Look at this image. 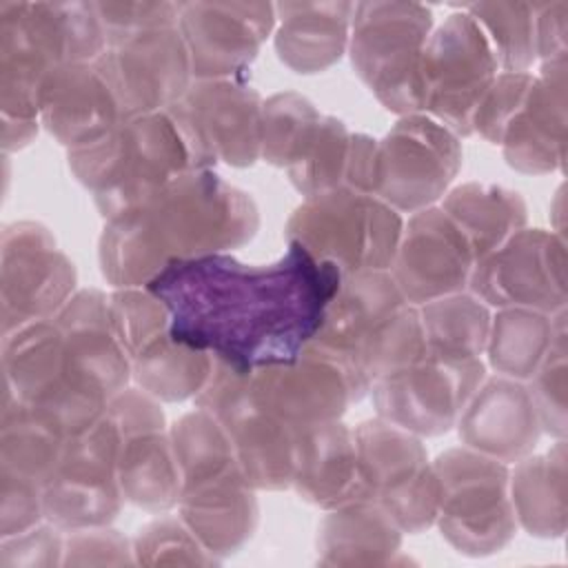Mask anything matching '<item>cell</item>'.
Returning a JSON list of instances; mask_svg holds the SVG:
<instances>
[{"label":"cell","mask_w":568,"mask_h":568,"mask_svg":"<svg viewBox=\"0 0 568 568\" xmlns=\"http://www.w3.org/2000/svg\"><path fill=\"white\" fill-rule=\"evenodd\" d=\"M535 31H537V58L541 62L566 60V33H568V2H535Z\"/></svg>","instance_id":"obj_50"},{"label":"cell","mask_w":568,"mask_h":568,"mask_svg":"<svg viewBox=\"0 0 568 568\" xmlns=\"http://www.w3.org/2000/svg\"><path fill=\"white\" fill-rule=\"evenodd\" d=\"M346 189L375 195L377 186V140L366 133H351L348 160L344 171Z\"/></svg>","instance_id":"obj_51"},{"label":"cell","mask_w":568,"mask_h":568,"mask_svg":"<svg viewBox=\"0 0 568 568\" xmlns=\"http://www.w3.org/2000/svg\"><path fill=\"white\" fill-rule=\"evenodd\" d=\"M322 113L302 93L284 91L262 102L260 160L288 169Z\"/></svg>","instance_id":"obj_41"},{"label":"cell","mask_w":568,"mask_h":568,"mask_svg":"<svg viewBox=\"0 0 568 568\" xmlns=\"http://www.w3.org/2000/svg\"><path fill=\"white\" fill-rule=\"evenodd\" d=\"M64 530L47 521L24 532L2 537L0 541V566H58L64 559Z\"/></svg>","instance_id":"obj_46"},{"label":"cell","mask_w":568,"mask_h":568,"mask_svg":"<svg viewBox=\"0 0 568 568\" xmlns=\"http://www.w3.org/2000/svg\"><path fill=\"white\" fill-rule=\"evenodd\" d=\"M248 379L255 399L297 433L342 419L368 395L364 377L311 344L293 362L257 368Z\"/></svg>","instance_id":"obj_19"},{"label":"cell","mask_w":568,"mask_h":568,"mask_svg":"<svg viewBox=\"0 0 568 568\" xmlns=\"http://www.w3.org/2000/svg\"><path fill=\"white\" fill-rule=\"evenodd\" d=\"M109 47L95 2L0 0L2 118L40 120L47 75L71 62H95Z\"/></svg>","instance_id":"obj_3"},{"label":"cell","mask_w":568,"mask_h":568,"mask_svg":"<svg viewBox=\"0 0 568 568\" xmlns=\"http://www.w3.org/2000/svg\"><path fill=\"white\" fill-rule=\"evenodd\" d=\"M366 501L382 506L402 532L435 524L439 484L422 439L382 417L353 428Z\"/></svg>","instance_id":"obj_11"},{"label":"cell","mask_w":568,"mask_h":568,"mask_svg":"<svg viewBox=\"0 0 568 568\" xmlns=\"http://www.w3.org/2000/svg\"><path fill=\"white\" fill-rule=\"evenodd\" d=\"M459 9L486 36L499 71H528L537 60L535 2H470Z\"/></svg>","instance_id":"obj_39"},{"label":"cell","mask_w":568,"mask_h":568,"mask_svg":"<svg viewBox=\"0 0 568 568\" xmlns=\"http://www.w3.org/2000/svg\"><path fill=\"white\" fill-rule=\"evenodd\" d=\"M69 169L111 220L144 204L195 162L171 115L160 111L126 118L95 142L69 151Z\"/></svg>","instance_id":"obj_4"},{"label":"cell","mask_w":568,"mask_h":568,"mask_svg":"<svg viewBox=\"0 0 568 568\" xmlns=\"http://www.w3.org/2000/svg\"><path fill=\"white\" fill-rule=\"evenodd\" d=\"M419 308L428 353L448 362L481 359L490 328V306L470 291L430 300Z\"/></svg>","instance_id":"obj_35"},{"label":"cell","mask_w":568,"mask_h":568,"mask_svg":"<svg viewBox=\"0 0 568 568\" xmlns=\"http://www.w3.org/2000/svg\"><path fill=\"white\" fill-rule=\"evenodd\" d=\"M508 166L528 175L564 169L566 158V60L541 62L524 106L501 144Z\"/></svg>","instance_id":"obj_27"},{"label":"cell","mask_w":568,"mask_h":568,"mask_svg":"<svg viewBox=\"0 0 568 568\" xmlns=\"http://www.w3.org/2000/svg\"><path fill=\"white\" fill-rule=\"evenodd\" d=\"M442 211L466 235L479 262L526 226V202L517 191L486 182H466L442 197Z\"/></svg>","instance_id":"obj_33"},{"label":"cell","mask_w":568,"mask_h":568,"mask_svg":"<svg viewBox=\"0 0 568 568\" xmlns=\"http://www.w3.org/2000/svg\"><path fill=\"white\" fill-rule=\"evenodd\" d=\"M433 11L417 2H355L348 55L357 78L393 113H422L419 60Z\"/></svg>","instance_id":"obj_6"},{"label":"cell","mask_w":568,"mask_h":568,"mask_svg":"<svg viewBox=\"0 0 568 568\" xmlns=\"http://www.w3.org/2000/svg\"><path fill=\"white\" fill-rule=\"evenodd\" d=\"M67 439L55 426L13 397H2L0 470L44 486L60 462Z\"/></svg>","instance_id":"obj_37"},{"label":"cell","mask_w":568,"mask_h":568,"mask_svg":"<svg viewBox=\"0 0 568 568\" xmlns=\"http://www.w3.org/2000/svg\"><path fill=\"white\" fill-rule=\"evenodd\" d=\"M213 364L209 353L175 342L169 331L131 357V377L160 402H182L204 388Z\"/></svg>","instance_id":"obj_36"},{"label":"cell","mask_w":568,"mask_h":568,"mask_svg":"<svg viewBox=\"0 0 568 568\" xmlns=\"http://www.w3.org/2000/svg\"><path fill=\"white\" fill-rule=\"evenodd\" d=\"M62 333L73 375L98 399L111 402L131 377V362L115 337L109 297L100 288H80L51 317Z\"/></svg>","instance_id":"obj_23"},{"label":"cell","mask_w":568,"mask_h":568,"mask_svg":"<svg viewBox=\"0 0 568 568\" xmlns=\"http://www.w3.org/2000/svg\"><path fill=\"white\" fill-rule=\"evenodd\" d=\"M342 273L288 242L268 264L231 253L173 262L149 288L169 311L171 337L235 371L293 362L317 335Z\"/></svg>","instance_id":"obj_1"},{"label":"cell","mask_w":568,"mask_h":568,"mask_svg":"<svg viewBox=\"0 0 568 568\" xmlns=\"http://www.w3.org/2000/svg\"><path fill=\"white\" fill-rule=\"evenodd\" d=\"M40 129V120H11L2 118V149L4 153L27 146Z\"/></svg>","instance_id":"obj_52"},{"label":"cell","mask_w":568,"mask_h":568,"mask_svg":"<svg viewBox=\"0 0 568 568\" xmlns=\"http://www.w3.org/2000/svg\"><path fill=\"white\" fill-rule=\"evenodd\" d=\"M75 293V266L51 231L31 220L4 226L0 240L2 335L51 320Z\"/></svg>","instance_id":"obj_18"},{"label":"cell","mask_w":568,"mask_h":568,"mask_svg":"<svg viewBox=\"0 0 568 568\" xmlns=\"http://www.w3.org/2000/svg\"><path fill=\"white\" fill-rule=\"evenodd\" d=\"M348 146L346 124L333 115H322L286 169L291 184L304 197L342 186Z\"/></svg>","instance_id":"obj_40"},{"label":"cell","mask_w":568,"mask_h":568,"mask_svg":"<svg viewBox=\"0 0 568 568\" xmlns=\"http://www.w3.org/2000/svg\"><path fill=\"white\" fill-rule=\"evenodd\" d=\"M404 220L377 195L337 186L308 195L291 213L284 235L315 260L333 264L342 277L388 271Z\"/></svg>","instance_id":"obj_5"},{"label":"cell","mask_w":568,"mask_h":568,"mask_svg":"<svg viewBox=\"0 0 568 568\" xmlns=\"http://www.w3.org/2000/svg\"><path fill=\"white\" fill-rule=\"evenodd\" d=\"M135 564H217L202 541L191 532L182 517L162 515L149 521L133 539Z\"/></svg>","instance_id":"obj_43"},{"label":"cell","mask_w":568,"mask_h":568,"mask_svg":"<svg viewBox=\"0 0 568 568\" xmlns=\"http://www.w3.org/2000/svg\"><path fill=\"white\" fill-rule=\"evenodd\" d=\"M262 95L246 78L193 80L166 113L182 133L195 169L251 166L260 160Z\"/></svg>","instance_id":"obj_12"},{"label":"cell","mask_w":568,"mask_h":568,"mask_svg":"<svg viewBox=\"0 0 568 568\" xmlns=\"http://www.w3.org/2000/svg\"><path fill=\"white\" fill-rule=\"evenodd\" d=\"M171 446L182 477V490L237 470V457L226 430L206 410L184 413L171 428Z\"/></svg>","instance_id":"obj_38"},{"label":"cell","mask_w":568,"mask_h":568,"mask_svg":"<svg viewBox=\"0 0 568 568\" xmlns=\"http://www.w3.org/2000/svg\"><path fill=\"white\" fill-rule=\"evenodd\" d=\"M439 501L435 524L462 555L499 552L517 530L508 464L468 446L444 450L433 462Z\"/></svg>","instance_id":"obj_7"},{"label":"cell","mask_w":568,"mask_h":568,"mask_svg":"<svg viewBox=\"0 0 568 568\" xmlns=\"http://www.w3.org/2000/svg\"><path fill=\"white\" fill-rule=\"evenodd\" d=\"M355 2H277L275 51L295 73H320L348 49Z\"/></svg>","instance_id":"obj_30"},{"label":"cell","mask_w":568,"mask_h":568,"mask_svg":"<svg viewBox=\"0 0 568 568\" xmlns=\"http://www.w3.org/2000/svg\"><path fill=\"white\" fill-rule=\"evenodd\" d=\"M390 271H362L344 275L326 306L324 322L311 346L339 359L359 377V357L373 337L406 306ZM366 379V377H364Z\"/></svg>","instance_id":"obj_24"},{"label":"cell","mask_w":568,"mask_h":568,"mask_svg":"<svg viewBox=\"0 0 568 568\" xmlns=\"http://www.w3.org/2000/svg\"><path fill=\"white\" fill-rule=\"evenodd\" d=\"M459 138L426 113L399 115L377 142L375 195L397 213L435 206L462 169Z\"/></svg>","instance_id":"obj_14"},{"label":"cell","mask_w":568,"mask_h":568,"mask_svg":"<svg viewBox=\"0 0 568 568\" xmlns=\"http://www.w3.org/2000/svg\"><path fill=\"white\" fill-rule=\"evenodd\" d=\"M566 311L555 315L530 308H497L490 315L486 357L488 366L504 377L528 382L548 353Z\"/></svg>","instance_id":"obj_34"},{"label":"cell","mask_w":568,"mask_h":568,"mask_svg":"<svg viewBox=\"0 0 568 568\" xmlns=\"http://www.w3.org/2000/svg\"><path fill=\"white\" fill-rule=\"evenodd\" d=\"M38 118L69 151L95 142L122 122L120 106L93 62L53 69L40 91Z\"/></svg>","instance_id":"obj_26"},{"label":"cell","mask_w":568,"mask_h":568,"mask_svg":"<svg viewBox=\"0 0 568 568\" xmlns=\"http://www.w3.org/2000/svg\"><path fill=\"white\" fill-rule=\"evenodd\" d=\"M106 415L120 439L118 475L124 501L151 513L175 508L182 477L160 399L126 386L109 402Z\"/></svg>","instance_id":"obj_17"},{"label":"cell","mask_w":568,"mask_h":568,"mask_svg":"<svg viewBox=\"0 0 568 568\" xmlns=\"http://www.w3.org/2000/svg\"><path fill=\"white\" fill-rule=\"evenodd\" d=\"M182 521L217 559L237 552L255 532L260 506L242 470L184 488L178 501Z\"/></svg>","instance_id":"obj_29"},{"label":"cell","mask_w":568,"mask_h":568,"mask_svg":"<svg viewBox=\"0 0 568 568\" xmlns=\"http://www.w3.org/2000/svg\"><path fill=\"white\" fill-rule=\"evenodd\" d=\"M291 488L302 501L322 510L364 501L366 490L353 428L337 419L304 430L297 442Z\"/></svg>","instance_id":"obj_28"},{"label":"cell","mask_w":568,"mask_h":568,"mask_svg":"<svg viewBox=\"0 0 568 568\" xmlns=\"http://www.w3.org/2000/svg\"><path fill=\"white\" fill-rule=\"evenodd\" d=\"M539 424L557 439L566 435V322L557 328L548 353L528 379Z\"/></svg>","instance_id":"obj_44"},{"label":"cell","mask_w":568,"mask_h":568,"mask_svg":"<svg viewBox=\"0 0 568 568\" xmlns=\"http://www.w3.org/2000/svg\"><path fill=\"white\" fill-rule=\"evenodd\" d=\"M260 229L253 197L213 169H191L144 204L106 220L100 268L115 288L146 286L169 264L244 246Z\"/></svg>","instance_id":"obj_2"},{"label":"cell","mask_w":568,"mask_h":568,"mask_svg":"<svg viewBox=\"0 0 568 568\" xmlns=\"http://www.w3.org/2000/svg\"><path fill=\"white\" fill-rule=\"evenodd\" d=\"M109 313L115 337L131 357L155 337L169 333L171 317L166 306L144 286L115 288L109 295Z\"/></svg>","instance_id":"obj_42"},{"label":"cell","mask_w":568,"mask_h":568,"mask_svg":"<svg viewBox=\"0 0 568 568\" xmlns=\"http://www.w3.org/2000/svg\"><path fill=\"white\" fill-rule=\"evenodd\" d=\"M193 402L226 430L240 470L255 490L291 488L302 433L286 426L255 399L248 373L215 362Z\"/></svg>","instance_id":"obj_9"},{"label":"cell","mask_w":568,"mask_h":568,"mask_svg":"<svg viewBox=\"0 0 568 568\" xmlns=\"http://www.w3.org/2000/svg\"><path fill=\"white\" fill-rule=\"evenodd\" d=\"M497 73V58L477 22L464 9L446 16L433 27L422 51V113L457 138L470 135L473 115Z\"/></svg>","instance_id":"obj_10"},{"label":"cell","mask_w":568,"mask_h":568,"mask_svg":"<svg viewBox=\"0 0 568 568\" xmlns=\"http://www.w3.org/2000/svg\"><path fill=\"white\" fill-rule=\"evenodd\" d=\"M118 455V430L106 413L87 430L69 437L58 466L42 486L44 519L64 532L109 526L124 504Z\"/></svg>","instance_id":"obj_13"},{"label":"cell","mask_w":568,"mask_h":568,"mask_svg":"<svg viewBox=\"0 0 568 568\" xmlns=\"http://www.w3.org/2000/svg\"><path fill=\"white\" fill-rule=\"evenodd\" d=\"M468 291L495 308H530L548 315L566 311L564 237L555 231L519 229L475 264Z\"/></svg>","instance_id":"obj_16"},{"label":"cell","mask_w":568,"mask_h":568,"mask_svg":"<svg viewBox=\"0 0 568 568\" xmlns=\"http://www.w3.org/2000/svg\"><path fill=\"white\" fill-rule=\"evenodd\" d=\"M402 528L375 501H351L326 510L317 528V561L324 566L390 564Z\"/></svg>","instance_id":"obj_31"},{"label":"cell","mask_w":568,"mask_h":568,"mask_svg":"<svg viewBox=\"0 0 568 568\" xmlns=\"http://www.w3.org/2000/svg\"><path fill=\"white\" fill-rule=\"evenodd\" d=\"M486 377L481 359L448 362L426 355L417 364L371 384L377 417L417 435L448 433Z\"/></svg>","instance_id":"obj_20"},{"label":"cell","mask_w":568,"mask_h":568,"mask_svg":"<svg viewBox=\"0 0 568 568\" xmlns=\"http://www.w3.org/2000/svg\"><path fill=\"white\" fill-rule=\"evenodd\" d=\"M2 379L4 395L67 437L93 426L109 406L75 379L53 320L31 322L2 335Z\"/></svg>","instance_id":"obj_8"},{"label":"cell","mask_w":568,"mask_h":568,"mask_svg":"<svg viewBox=\"0 0 568 568\" xmlns=\"http://www.w3.org/2000/svg\"><path fill=\"white\" fill-rule=\"evenodd\" d=\"M475 264L466 235L435 204L408 217L388 271L404 300L422 306L430 300L468 291Z\"/></svg>","instance_id":"obj_22"},{"label":"cell","mask_w":568,"mask_h":568,"mask_svg":"<svg viewBox=\"0 0 568 568\" xmlns=\"http://www.w3.org/2000/svg\"><path fill=\"white\" fill-rule=\"evenodd\" d=\"M510 501L517 524L535 537H561L566 530V446L564 439L526 455L510 470Z\"/></svg>","instance_id":"obj_32"},{"label":"cell","mask_w":568,"mask_h":568,"mask_svg":"<svg viewBox=\"0 0 568 568\" xmlns=\"http://www.w3.org/2000/svg\"><path fill=\"white\" fill-rule=\"evenodd\" d=\"M532 80L530 71H499L473 115V133L490 144H501L508 124L528 98Z\"/></svg>","instance_id":"obj_45"},{"label":"cell","mask_w":568,"mask_h":568,"mask_svg":"<svg viewBox=\"0 0 568 568\" xmlns=\"http://www.w3.org/2000/svg\"><path fill=\"white\" fill-rule=\"evenodd\" d=\"M109 42L178 22V2H95Z\"/></svg>","instance_id":"obj_48"},{"label":"cell","mask_w":568,"mask_h":568,"mask_svg":"<svg viewBox=\"0 0 568 568\" xmlns=\"http://www.w3.org/2000/svg\"><path fill=\"white\" fill-rule=\"evenodd\" d=\"M133 546L109 526L69 530L62 564H133Z\"/></svg>","instance_id":"obj_49"},{"label":"cell","mask_w":568,"mask_h":568,"mask_svg":"<svg viewBox=\"0 0 568 568\" xmlns=\"http://www.w3.org/2000/svg\"><path fill=\"white\" fill-rule=\"evenodd\" d=\"M0 532H24L44 519L42 486L20 475L0 470Z\"/></svg>","instance_id":"obj_47"},{"label":"cell","mask_w":568,"mask_h":568,"mask_svg":"<svg viewBox=\"0 0 568 568\" xmlns=\"http://www.w3.org/2000/svg\"><path fill=\"white\" fill-rule=\"evenodd\" d=\"M178 27L193 80L246 78L275 31L271 2H178Z\"/></svg>","instance_id":"obj_21"},{"label":"cell","mask_w":568,"mask_h":568,"mask_svg":"<svg viewBox=\"0 0 568 568\" xmlns=\"http://www.w3.org/2000/svg\"><path fill=\"white\" fill-rule=\"evenodd\" d=\"M455 426L462 446L504 464L530 455L544 433L528 386L504 375L484 377Z\"/></svg>","instance_id":"obj_25"},{"label":"cell","mask_w":568,"mask_h":568,"mask_svg":"<svg viewBox=\"0 0 568 568\" xmlns=\"http://www.w3.org/2000/svg\"><path fill=\"white\" fill-rule=\"evenodd\" d=\"M93 64L111 89L122 120L171 109L193 82L178 22L113 40Z\"/></svg>","instance_id":"obj_15"}]
</instances>
